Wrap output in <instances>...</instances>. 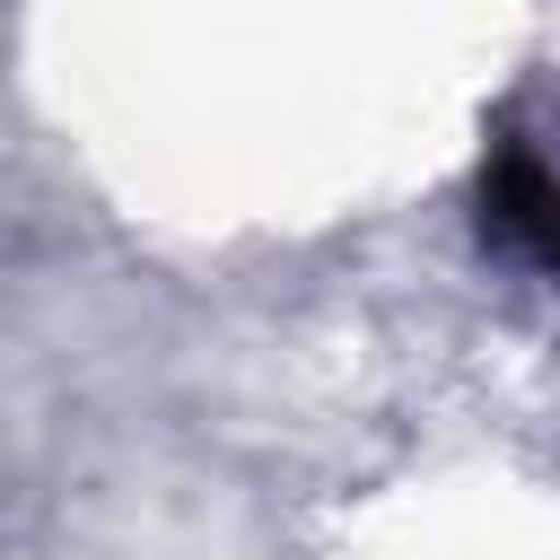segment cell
Here are the masks:
<instances>
[{
  "instance_id": "obj_1",
  "label": "cell",
  "mask_w": 560,
  "mask_h": 560,
  "mask_svg": "<svg viewBox=\"0 0 560 560\" xmlns=\"http://www.w3.org/2000/svg\"><path fill=\"white\" fill-rule=\"evenodd\" d=\"M542 262H551V271H560V228H551V236H542Z\"/></svg>"
}]
</instances>
